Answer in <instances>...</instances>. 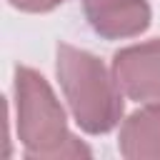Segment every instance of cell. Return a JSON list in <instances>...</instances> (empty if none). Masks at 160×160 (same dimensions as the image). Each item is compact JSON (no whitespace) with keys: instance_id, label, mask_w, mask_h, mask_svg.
Here are the masks:
<instances>
[{"instance_id":"obj_1","label":"cell","mask_w":160,"mask_h":160,"mask_svg":"<svg viewBox=\"0 0 160 160\" xmlns=\"http://www.w3.org/2000/svg\"><path fill=\"white\" fill-rule=\"evenodd\" d=\"M15 112L28 158H90V148L68 130L65 110L48 80L28 65L15 68Z\"/></svg>"},{"instance_id":"obj_2","label":"cell","mask_w":160,"mask_h":160,"mask_svg":"<svg viewBox=\"0 0 160 160\" xmlns=\"http://www.w3.org/2000/svg\"><path fill=\"white\" fill-rule=\"evenodd\" d=\"M55 72L78 125L90 135L110 132L122 118V90L102 60L72 45H58Z\"/></svg>"},{"instance_id":"obj_3","label":"cell","mask_w":160,"mask_h":160,"mask_svg":"<svg viewBox=\"0 0 160 160\" xmlns=\"http://www.w3.org/2000/svg\"><path fill=\"white\" fill-rule=\"evenodd\" d=\"M112 75L125 98L160 105V38L118 50L112 55Z\"/></svg>"},{"instance_id":"obj_4","label":"cell","mask_w":160,"mask_h":160,"mask_svg":"<svg viewBox=\"0 0 160 160\" xmlns=\"http://www.w3.org/2000/svg\"><path fill=\"white\" fill-rule=\"evenodd\" d=\"M90 28L105 40L135 38L150 28V5L145 0H82Z\"/></svg>"},{"instance_id":"obj_5","label":"cell","mask_w":160,"mask_h":160,"mask_svg":"<svg viewBox=\"0 0 160 160\" xmlns=\"http://www.w3.org/2000/svg\"><path fill=\"white\" fill-rule=\"evenodd\" d=\"M118 150L128 160H160V105H145L128 115L120 128Z\"/></svg>"},{"instance_id":"obj_6","label":"cell","mask_w":160,"mask_h":160,"mask_svg":"<svg viewBox=\"0 0 160 160\" xmlns=\"http://www.w3.org/2000/svg\"><path fill=\"white\" fill-rule=\"evenodd\" d=\"M8 2L22 12H50L58 5H62L65 0H8Z\"/></svg>"}]
</instances>
